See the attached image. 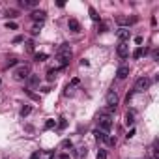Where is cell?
I'll return each mask as SVG.
<instances>
[{"label":"cell","instance_id":"4fadbf2b","mask_svg":"<svg viewBox=\"0 0 159 159\" xmlns=\"http://www.w3.org/2000/svg\"><path fill=\"white\" fill-rule=\"evenodd\" d=\"M133 124H135V114L131 110H127L125 112V125H133Z\"/></svg>","mask_w":159,"mask_h":159},{"label":"cell","instance_id":"7c38bea8","mask_svg":"<svg viewBox=\"0 0 159 159\" xmlns=\"http://www.w3.org/2000/svg\"><path fill=\"white\" fill-rule=\"evenodd\" d=\"M67 26H70V30H73V32H81V25H79V21H77V19H70Z\"/></svg>","mask_w":159,"mask_h":159},{"label":"cell","instance_id":"d6986e66","mask_svg":"<svg viewBox=\"0 0 159 159\" xmlns=\"http://www.w3.org/2000/svg\"><path fill=\"white\" fill-rule=\"evenodd\" d=\"M56 73H58V70H49L47 71V81H54L56 79Z\"/></svg>","mask_w":159,"mask_h":159},{"label":"cell","instance_id":"f1b7e54d","mask_svg":"<svg viewBox=\"0 0 159 159\" xmlns=\"http://www.w3.org/2000/svg\"><path fill=\"white\" fill-rule=\"evenodd\" d=\"M135 137V129H129V133H127V139H133Z\"/></svg>","mask_w":159,"mask_h":159},{"label":"cell","instance_id":"d6a6232c","mask_svg":"<svg viewBox=\"0 0 159 159\" xmlns=\"http://www.w3.org/2000/svg\"><path fill=\"white\" fill-rule=\"evenodd\" d=\"M99 32H107V25H105V22H101V30Z\"/></svg>","mask_w":159,"mask_h":159},{"label":"cell","instance_id":"d590c367","mask_svg":"<svg viewBox=\"0 0 159 159\" xmlns=\"http://www.w3.org/2000/svg\"><path fill=\"white\" fill-rule=\"evenodd\" d=\"M47 159H54V152H49V155H47Z\"/></svg>","mask_w":159,"mask_h":159},{"label":"cell","instance_id":"8fae6325","mask_svg":"<svg viewBox=\"0 0 159 159\" xmlns=\"http://www.w3.org/2000/svg\"><path fill=\"white\" fill-rule=\"evenodd\" d=\"M94 137H96V141H99V142H107V137H109V135H107L105 131H101V129H96V131H94Z\"/></svg>","mask_w":159,"mask_h":159},{"label":"cell","instance_id":"1f68e13d","mask_svg":"<svg viewBox=\"0 0 159 159\" xmlns=\"http://www.w3.org/2000/svg\"><path fill=\"white\" fill-rule=\"evenodd\" d=\"M82 155H86V148H81L79 150V157H82Z\"/></svg>","mask_w":159,"mask_h":159},{"label":"cell","instance_id":"4316f807","mask_svg":"<svg viewBox=\"0 0 159 159\" xmlns=\"http://www.w3.org/2000/svg\"><path fill=\"white\" fill-rule=\"evenodd\" d=\"M39 157H41V152H34V153H32V157H30V159H39Z\"/></svg>","mask_w":159,"mask_h":159},{"label":"cell","instance_id":"ffe728a7","mask_svg":"<svg viewBox=\"0 0 159 159\" xmlns=\"http://www.w3.org/2000/svg\"><path fill=\"white\" fill-rule=\"evenodd\" d=\"M49 54H45V53H36V60L38 62H43V60H47Z\"/></svg>","mask_w":159,"mask_h":159},{"label":"cell","instance_id":"f546056e","mask_svg":"<svg viewBox=\"0 0 159 159\" xmlns=\"http://www.w3.org/2000/svg\"><path fill=\"white\" fill-rule=\"evenodd\" d=\"M15 64H17V60H15V58H11V60L8 62V67H11V66H15Z\"/></svg>","mask_w":159,"mask_h":159},{"label":"cell","instance_id":"44dd1931","mask_svg":"<svg viewBox=\"0 0 159 159\" xmlns=\"http://www.w3.org/2000/svg\"><path fill=\"white\" fill-rule=\"evenodd\" d=\"M88 11H90V17H92V21H99V15H97V11H96L94 8H90Z\"/></svg>","mask_w":159,"mask_h":159},{"label":"cell","instance_id":"e0dca14e","mask_svg":"<svg viewBox=\"0 0 159 159\" xmlns=\"http://www.w3.org/2000/svg\"><path fill=\"white\" fill-rule=\"evenodd\" d=\"M30 112H32V107H30V105H26V107H22V109H21V116L25 118V116H28V114H30Z\"/></svg>","mask_w":159,"mask_h":159},{"label":"cell","instance_id":"7a4b0ae2","mask_svg":"<svg viewBox=\"0 0 159 159\" xmlns=\"http://www.w3.org/2000/svg\"><path fill=\"white\" fill-rule=\"evenodd\" d=\"M97 127H99L101 131L109 133V131L112 129V118H110V114H105V112L101 110L99 114H97Z\"/></svg>","mask_w":159,"mask_h":159},{"label":"cell","instance_id":"52a82bcc","mask_svg":"<svg viewBox=\"0 0 159 159\" xmlns=\"http://www.w3.org/2000/svg\"><path fill=\"white\" fill-rule=\"evenodd\" d=\"M116 103H118V96H116V92H110L107 94V105L109 107H116Z\"/></svg>","mask_w":159,"mask_h":159},{"label":"cell","instance_id":"30bf717a","mask_svg":"<svg viewBox=\"0 0 159 159\" xmlns=\"http://www.w3.org/2000/svg\"><path fill=\"white\" fill-rule=\"evenodd\" d=\"M127 75H129V67H127V66H120V67H118V71H116V77L122 81V79H125Z\"/></svg>","mask_w":159,"mask_h":159},{"label":"cell","instance_id":"2e32d148","mask_svg":"<svg viewBox=\"0 0 159 159\" xmlns=\"http://www.w3.org/2000/svg\"><path fill=\"white\" fill-rule=\"evenodd\" d=\"M28 82H30V86H38L39 84V77L38 75H30L28 77Z\"/></svg>","mask_w":159,"mask_h":159},{"label":"cell","instance_id":"e575fe53","mask_svg":"<svg viewBox=\"0 0 159 159\" xmlns=\"http://www.w3.org/2000/svg\"><path fill=\"white\" fill-rule=\"evenodd\" d=\"M58 159H70V155H67V153H62V155H60Z\"/></svg>","mask_w":159,"mask_h":159},{"label":"cell","instance_id":"277c9868","mask_svg":"<svg viewBox=\"0 0 159 159\" xmlns=\"http://www.w3.org/2000/svg\"><path fill=\"white\" fill-rule=\"evenodd\" d=\"M150 84H152V79H148V77H141L137 82H135V90H137V92H144V90L150 88Z\"/></svg>","mask_w":159,"mask_h":159},{"label":"cell","instance_id":"8992f818","mask_svg":"<svg viewBox=\"0 0 159 159\" xmlns=\"http://www.w3.org/2000/svg\"><path fill=\"white\" fill-rule=\"evenodd\" d=\"M116 34H118V39H120V43H125V41L131 38V32H129V28H120Z\"/></svg>","mask_w":159,"mask_h":159},{"label":"cell","instance_id":"484cf974","mask_svg":"<svg viewBox=\"0 0 159 159\" xmlns=\"http://www.w3.org/2000/svg\"><path fill=\"white\" fill-rule=\"evenodd\" d=\"M107 144H109V146H114V144H116V139H114V137H107Z\"/></svg>","mask_w":159,"mask_h":159},{"label":"cell","instance_id":"ac0fdd59","mask_svg":"<svg viewBox=\"0 0 159 159\" xmlns=\"http://www.w3.org/2000/svg\"><path fill=\"white\" fill-rule=\"evenodd\" d=\"M6 17H8V19H15V17H19V11H17V10H8V11H6Z\"/></svg>","mask_w":159,"mask_h":159},{"label":"cell","instance_id":"d4e9b609","mask_svg":"<svg viewBox=\"0 0 159 159\" xmlns=\"http://www.w3.org/2000/svg\"><path fill=\"white\" fill-rule=\"evenodd\" d=\"M6 28H8V30H17V25L11 21V22H6Z\"/></svg>","mask_w":159,"mask_h":159},{"label":"cell","instance_id":"5b68a950","mask_svg":"<svg viewBox=\"0 0 159 159\" xmlns=\"http://www.w3.org/2000/svg\"><path fill=\"white\" fill-rule=\"evenodd\" d=\"M116 53H118L120 58H127V56H129V45H127V43H120L118 49H116Z\"/></svg>","mask_w":159,"mask_h":159},{"label":"cell","instance_id":"836d02e7","mask_svg":"<svg viewBox=\"0 0 159 159\" xmlns=\"http://www.w3.org/2000/svg\"><path fill=\"white\" fill-rule=\"evenodd\" d=\"M157 56H159V53H157V51H153V53H152V58H153V60H157Z\"/></svg>","mask_w":159,"mask_h":159},{"label":"cell","instance_id":"9a60e30c","mask_svg":"<svg viewBox=\"0 0 159 159\" xmlns=\"http://www.w3.org/2000/svg\"><path fill=\"white\" fill-rule=\"evenodd\" d=\"M60 146H62V148H64V150H71V148H73V142H71V141H70V139H64V141H62V144H60Z\"/></svg>","mask_w":159,"mask_h":159},{"label":"cell","instance_id":"9c48e42d","mask_svg":"<svg viewBox=\"0 0 159 159\" xmlns=\"http://www.w3.org/2000/svg\"><path fill=\"white\" fill-rule=\"evenodd\" d=\"M39 4V0H19L21 8H36Z\"/></svg>","mask_w":159,"mask_h":159},{"label":"cell","instance_id":"4dcf8cb0","mask_svg":"<svg viewBox=\"0 0 159 159\" xmlns=\"http://www.w3.org/2000/svg\"><path fill=\"white\" fill-rule=\"evenodd\" d=\"M66 125H67V122H66V120H60V124H58V127H62V129H64Z\"/></svg>","mask_w":159,"mask_h":159},{"label":"cell","instance_id":"cb8c5ba5","mask_svg":"<svg viewBox=\"0 0 159 159\" xmlns=\"http://www.w3.org/2000/svg\"><path fill=\"white\" fill-rule=\"evenodd\" d=\"M39 30H41V25H34V28H32V36H38Z\"/></svg>","mask_w":159,"mask_h":159},{"label":"cell","instance_id":"3957f363","mask_svg":"<svg viewBox=\"0 0 159 159\" xmlns=\"http://www.w3.org/2000/svg\"><path fill=\"white\" fill-rule=\"evenodd\" d=\"M13 77H15L17 81H26V79L30 77V67H28V66H19L17 70L13 71Z\"/></svg>","mask_w":159,"mask_h":159},{"label":"cell","instance_id":"ba28073f","mask_svg":"<svg viewBox=\"0 0 159 159\" xmlns=\"http://www.w3.org/2000/svg\"><path fill=\"white\" fill-rule=\"evenodd\" d=\"M45 15H47V13H45L43 10H34V11L30 13V17H32L34 21H39V22H41V21H45Z\"/></svg>","mask_w":159,"mask_h":159},{"label":"cell","instance_id":"5bb4252c","mask_svg":"<svg viewBox=\"0 0 159 159\" xmlns=\"http://www.w3.org/2000/svg\"><path fill=\"white\" fill-rule=\"evenodd\" d=\"M142 54H146V49H142V47H137V49L133 51V58H135V60H139Z\"/></svg>","mask_w":159,"mask_h":159},{"label":"cell","instance_id":"83f0119b","mask_svg":"<svg viewBox=\"0 0 159 159\" xmlns=\"http://www.w3.org/2000/svg\"><path fill=\"white\" fill-rule=\"evenodd\" d=\"M21 41H25V38H22V36H17V38L13 39V43H21Z\"/></svg>","mask_w":159,"mask_h":159},{"label":"cell","instance_id":"6da1fadb","mask_svg":"<svg viewBox=\"0 0 159 159\" xmlns=\"http://www.w3.org/2000/svg\"><path fill=\"white\" fill-rule=\"evenodd\" d=\"M58 60H60V66H67L71 60V47L67 43H62L60 47H58Z\"/></svg>","mask_w":159,"mask_h":159},{"label":"cell","instance_id":"603a6c76","mask_svg":"<svg viewBox=\"0 0 159 159\" xmlns=\"http://www.w3.org/2000/svg\"><path fill=\"white\" fill-rule=\"evenodd\" d=\"M96 159H107V152L105 150H99L97 155H96Z\"/></svg>","mask_w":159,"mask_h":159},{"label":"cell","instance_id":"7402d4cb","mask_svg":"<svg viewBox=\"0 0 159 159\" xmlns=\"http://www.w3.org/2000/svg\"><path fill=\"white\" fill-rule=\"evenodd\" d=\"M56 125V120H47V122H45V129H53Z\"/></svg>","mask_w":159,"mask_h":159}]
</instances>
